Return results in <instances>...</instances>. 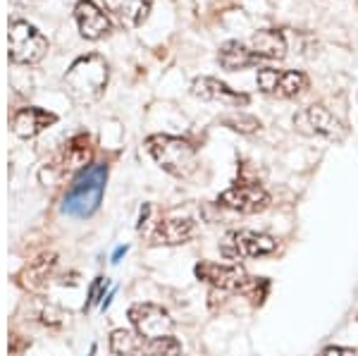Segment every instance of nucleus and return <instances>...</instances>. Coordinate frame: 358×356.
Wrapping results in <instances>:
<instances>
[{
    "instance_id": "nucleus-11",
    "label": "nucleus",
    "mask_w": 358,
    "mask_h": 356,
    "mask_svg": "<svg viewBox=\"0 0 358 356\" xmlns=\"http://www.w3.org/2000/svg\"><path fill=\"white\" fill-rule=\"evenodd\" d=\"M192 94L201 101H220L224 106H234V108L248 106L246 94H241V91H236L232 86H227L224 82H220V79H213V77L194 79Z\"/></svg>"
},
{
    "instance_id": "nucleus-2",
    "label": "nucleus",
    "mask_w": 358,
    "mask_h": 356,
    "mask_svg": "<svg viewBox=\"0 0 358 356\" xmlns=\"http://www.w3.org/2000/svg\"><path fill=\"white\" fill-rule=\"evenodd\" d=\"M106 182H108V165L96 163L84 168L77 175V180L72 182L69 192L65 194L62 201V213L69 218H91L98 211L103 201V192H106Z\"/></svg>"
},
{
    "instance_id": "nucleus-15",
    "label": "nucleus",
    "mask_w": 358,
    "mask_h": 356,
    "mask_svg": "<svg viewBox=\"0 0 358 356\" xmlns=\"http://www.w3.org/2000/svg\"><path fill=\"white\" fill-rule=\"evenodd\" d=\"M251 50L258 60H282L287 55V38L277 29H261L253 34Z\"/></svg>"
},
{
    "instance_id": "nucleus-21",
    "label": "nucleus",
    "mask_w": 358,
    "mask_h": 356,
    "mask_svg": "<svg viewBox=\"0 0 358 356\" xmlns=\"http://www.w3.org/2000/svg\"><path fill=\"white\" fill-rule=\"evenodd\" d=\"M277 79H280V70H273V67H263V70H258L256 84H258V89H261L263 94L275 96Z\"/></svg>"
},
{
    "instance_id": "nucleus-20",
    "label": "nucleus",
    "mask_w": 358,
    "mask_h": 356,
    "mask_svg": "<svg viewBox=\"0 0 358 356\" xmlns=\"http://www.w3.org/2000/svg\"><path fill=\"white\" fill-rule=\"evenodd\" d=\"M229 129L241 131V134H251V131L261 129V122L256 118H248V115H229V118L222 120Z\"/></svg>"
},
{
    "instance_id": "nucleus-10",
    "label": "nucleus",
    "mask_w": 358,
    "mask_h": 356,
    "mask_svg": "<svg viewBox=\"0 0 358 356\" xmlns=\"http://www.w3.org/2000/svg\"><path fill=\"white\" fill-rule=\"evenodd\" d=\"M294 127L306 136H322L330 141H342L346 136V127L325 106L303 108L301 113L294 115Z\"/></svg>"
},
{
    "instance_id": "nucleus-9",
    "label": "nucleus",
    "mask_w": 358,
    "mask_h": 356,
    "mask_svg": "<svg viewBox=\"0 0 358 356\" xmlns=\"http://www.w3.org/2000/svg\"><path fill=\"white\" fill-rule=\"evenodd\" d=\"M129 323L134 332H138L141 337H148V340H160V337H170L172 330H175V320L172 315L165 311L163 306L151 301H141L129 306Z\"/></svg>"
},
{
    "instance_id": "nucleus-19",
    "label": "nucleus",
    "mask_w": 358,
    "mask_h": 356,
    "mask_svg": "<svg viewBox=\"0 0 358 356\" xmlns=\"http://www.w3.org/2000/svg\"><path fill=\"white\" fill-rule=\"evenodd\" d=\"M308 77L299 70H287L282 72L280 70V79H277V89H275V96L280 99H296L301 96L306 89H308Z\"/></svg>"
},
{
    "instance_id": "nucleus-26",
    "label": "nucleus",
    "mask_w": 358,
    "mask_h": 356,
    "mask_svg": "<svg viewBox=\"0 0 358 356\" xmlns=\"http://www.w3.org/2000/svg\"><path fill=\"white\" fill-rule=\"evenodd\" d=\"M113 297H115V287H113V290H110V294H108V297H106V299H103V304H101V308H103V311H106V308H108V306H110Z\"/></svg>"
},
{
    "instance_id": "nucleus-12",
    "label": "nucleus",
    "mask_w": 358,
    "mask_h": 356,
    "mask_svg": "<svg viewBox=\"0 0 358 356\" xmlns=\"http://www.w3.org/2000/svg\"><path fill=\"white\" fill-rule=\"evenodd\" d=\"M74 17H77V27H79V34L89 41H98V38L108 36L110 31V20L108 15L98 8L96 3L91 0H82V3L74 8Z\"/></svg>"
},
{
    "instance_id": "nucleus-27",
    "label": "nucleus",
    "mask_w": 358,
    "mask_h": 356,
    "mask_svg": "<svg viewBox=\"0 0 358 356\" xmlns=\"http://www.w3.org/2000/svg\"><path fill=\"white\" fill-rule=\"evenodd\" d=\"M89 356H96V344H91V352H89Z\"/></svg>"
},
{
    "instance_id": "nucleus-1",
    "label": "nucleus",
    "mask_w": 358,
    "mask_h": 356,
    "mask_svg": "<svg viewBox=\"0 0 358 356\" xmlns=\"http://www.w3.org/2000/svg\"><path fill=\"white\" fill-rule=\"evenodd\" d=\"M196 278L201 283L210 285L213 290L220 292H236V294L246 297L253 306H261L268 299L270 292V280L268 278H256L248 275L244 268L236 263H213V261H201L194 268Z\"/></svg>"
},
{
    "instance_id": "nucleus-16",
    "label": "nucleus",
    "mask_w": 358,
    "mask_h": 356,
    "mask_svg": "<svg viewBox=\"0 0 358 356\" xmlns=\"http://www.w3.org/2000/svg\"><path fill=\"white\" fill-rule=\"evenodd\" d=\"M153 0H106V10L122 27H138L151 13Z\"/></svg>"
},
{
    "instance_id": "nucleus-8",
    "label": "nucleus",
    "mask_w": 358,
    "mask_h": 356,
    "mask_svg": "<svg viewBox=\"0 0 358 356\" xmlns=\"http://www.w3.org/2000/svg\"><path fill=\"white\" fill-rule=\"evenodd\" d=\"M270 201L273 199H270L268 189H263L258 182H236L229 189H224L215 204L241 215H256L268 208Z\"/></svg>"
},
{
    "instance_id": "nucleus-13",
    "label": "nucleus",
    "mask_w": 358,
    "mask_h": 356,
    "mask_svg": "<svg viewBox=\"0 0 358 356\" xmlns=\"http://www.w3.org/2000/svg\"><path fill=\"white\" fill-rule=\"evenodd\" d=\"M196 237V222L189 218H165L155 225L151 242L158 246H177L187 244Z\"/></svg>"
},
{
    "instance_id": "nucleus-3",
    "label": "nucleus",
    "mask_w": 358,
    "mask_h": 356,
    "mask_svg": "<svg viewBox=\"0 0 358 356\" xmlns=\"http://www.w3.org/2000/svg\"><path fill=\"white\" fill-rule=\"evenodd\" d=\"M146 148L151 158L163 168L167 175L187 180L199 168V158H196V148L187 139L170 134H153L146 139Z\"/></svg>"
},
{
    "instance_id": "nucleus-4",
    "label": "nucleus",
    "mask_w": 358,
    "mask_h": 356,
    "mask_svg": "<svg viewBox=\"0 0 358 356\" xmlns=\"http://www.w3.org/2000/svg\"><path fill=\"white\" fill-rule=\"evenodd\" d=\"M65 86L77 103L98 101L108 86V62L96 53L79 57L65 74Z\"/></svg>"
},
{
    "instance_id": "nucleus-18",
    "label": "nucleus",
    "mask_w": 358,
    "mask_h": 356,
    "mask_svg": "<svg viewBox=\"0 0 358 356\" xmlns=\"http://www.w3.org/2000/svg\"><path fill=\"white\" fill-rule=\"evenodd\" d=\"M57 266V256L55 254H43L38 256L36 261H31L29 266L24 268V273H22V283H24V287H29V290H43L45 283H48L50 273L55 271Z\"/></svg>"
},
{
    "instance_id": "nucleus-17",
    "label": "nucleus",
    "mask_w": 358,
    "mask_h": 356,
    "mask_svg": "<svg viewBox=\"0 0 358 356\" xmlns=\"http://www.w3.org/2000/svg\"><path fill=\"white\" fill-rule=\"evenodd\" d=\"M217 60H220V65L224 70L229 72H236V70H246V67L256 65L258 57L253 55L251 48H246L244 43L239 41H227L220 45V53H217Z\"/></svg>"
},
{
    "instance_id": "nucleus-25",
    "label": "nucleus",
    "mask_w": 358,
    "mask_h": 356,
    "mask_svg": "<svg viewBox=\"0 0 358 356\" xmlns=\"http://www.w3.org/2000/svg\"><path fill=\"white\" fill-rule=\"evenodd\" d=\"M127 251H129V246H117V249H115V254H113V263H120V258H122Z\"/></svg>"
},
{
    "instance_id": "nucleus-5",
    "label": "nucleus",
    "mask_w": 358,
    "mask_h": 356,
    "mask_svg": "<svg viewBox=\"0 0 358 356\" xmlns=\"http://www.w3.org/2000/svg\"><path fill=\"white\" fill-rule=\"evenodd\" d=\"M277 251V239L273 234L253 232V229H229L220 242V254L227 261H246V258L273 256Z\"/></svg>"
},
{
    "instance_id": "nucleus-24",
    "label": "nucleus",
    "mask_w": 358,
    "mask_h": 356,
    "mask_svg": "<svg viewBox=\"0 0 358 356\" xmlns=\"http://www.w3.org/2000/svg\"><path fill=\"white\" fill-rule=\"evenodd\" d=\"M148 215H151V206L148 204H143V208H141V215H138V222H136V229L141 232L143 227H146V220H148Z\"/></svg>"
},
{
    "instance_id": "nucleus-22",
    "label": "nucleus",
    "mask_w": 358,
    "mask_h": 356,
    "mask_svg": "<svg viewBox=\"0 0 358 356\" xmlns=\"http://www.w3.org/2000/svg\"><path fill=\"white\" fill-rule=\"evenodd\" d=\"M108 280L106 278H96L94 280V285L89 287V299H86V306H84V311H89L94 304H98L101 301L103 304V299H106V290H108Z\"/></svg>"
},
{
    "instance_id": "nucleus-23",
    "label": "nucleus",
    "mask_w": 358,
    "mask_h": 356,
    "mask_svg": "<svg viewBox=\"0 0 358 356\" xmlns=\"http://www.w3.org/2000/svg\"><path fill=\"white\" fill-rule=\"evenodd\" d=\"M317 356H358L356 349H349V347H325Z\"/></svg>"
},
{
    "instance_id": "nucleus-14",
    "label": "nucleus",
    "mask_w": 358,
    "mask_h": 356,
    "mask_svg": "<svg viewBox=\"0 0 358 356\" xmlns=\"http://www.w3.org/2000/svg\"><path fill=\"white\" fill-rule=\"evenodd\" d=\"M57 118L53 113L43 111V108H22L13 118V131L20 139H34L50 124H55Z\"/></svg>"
},
{
    "instance_id": "nucleus-6",
    "label": "nucleus",
    "mask_w": 358,
    "mask_h": 356,
    "mask_svg": "<svg viewBox=\"0 0 358 356\" xmlns=\"http://www.w3.org/2000/svg\"><path fill=\"white\" fill-rule=\"evenodd\" d=\"M110 349L117 356H179L182 344L177 337H160L148 340L131 330H115L110 335Z\"/></svg>"
},
{
    "instance_id": "nucleus-7",
    "label": "nucleus",
    "mask_w": 358,
    "mask_h": 356,
    "mask_svg": "<svg viewBox=\"0 0 358 356\" xmlns=\"http://www.w3.org/2000/svg\"><path fill=\"white\" fill-rule=\"evenodd\" d=\"M10 60L17 65H36L48 50V41L36 27H31L24 20H15L10 24L8 34Z\"/></svg>"
}]
</instances>
